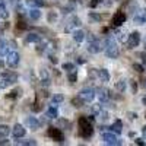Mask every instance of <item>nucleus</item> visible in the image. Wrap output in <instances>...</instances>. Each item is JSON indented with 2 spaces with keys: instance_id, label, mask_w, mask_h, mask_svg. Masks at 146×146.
I'll return each mask as SVG.
<instances>
[{
  "instance_id": "f257e3e1",
  "label": "nucleus",
  "mask_w": 146,
  "mask_h": 146,
  "mask_svg": "<svg viewBox=\"0 0 146 146\" xmlns=\"http://www.w3.org/2000/svg\"><path fill=\"white\" fill-rule=\"evenodd\" d=\"M79 135L83 139H88L94 135V127H92V120L89 117H79Z\"/></svg>"
},
{
  "instance_id": "f03ea898",
  "label": "nucleus",
  "mask_w": 146,
  "mask_h": 146,
  "mask_svg": "<svg viewBox=\"0 0 146 146\" xmlns=\"http://www.w3.org/2000/svg\"><path fill=\"white\" fill-rule=\"evenodd\" d=\"M104 51H105V54L110 58H117L118 57L120 50H118V45H117V42H115V40L113 38V36H107V38H105Z\"/></svg>"
},
{
  "instance_id": "7ed1b4c3",
  "label": "nucleus",
  "mask_w": 146,
  "mask_h": 146,
  "mask_svg": "<svg viewBox=\"0 0 146 146\" xmlns=\"http://www.w3.org/2000/svg\"><path fill=\"white\" fill-rule=\"evenodd\" d=\"M101 48H102L101 41L98 38H95V36H91V38H89V44H88V51L91 54H96V53L101 51Z\"/></svg>"
},
{
  "instance_id": "20e7f679",
  "label": "nucleus",
  "mask_w": 146,
  "mask_h": 146,
  "mask_svg": "<svg viewBox=\"0 0 146 146\" xmlns=\"http://www.w3.org/2000/svg\"><path fill=\"white\" fill-rule=\"evenodd\" d=\"M79 25H80V19L78 18V16H70V18H67V21H66V25H64V31L66 32H70V31H75L76 28H79Z\"/></svg>"
},
{
  "instance_id": "39448f33",
  "label": "nucleus",
  "mask_w": 146,
  "mask_h": 146,
  "mask_svg": "<svg viewBox=\"0 0 146 146\" xmlns=\"http://www.w3.org/2000/svg\"><path fill=\"white\" fill-rule=\"evenodd\" d=\"M102 140H104L107 145H110V146H118V145H121V140L114 135V131H111V133L105 131L104 135H102Z\"/></svg>"
},
{
  "instance_id": "423d86ee",
  "label": "nucleus",
  "mask_w": 146,
  "mask_h": 146,
  "mask_svg": "<svg viewBox=\"0 0 146 146\" xmlns=\"http://www.w3.org/2000/svg\"><path fill=\"white\" fill-rule=\"evenodd\" d=\"M19 60H21V57L16 51H12V53L6 54V63L9 67H16L19 64Z\"/></svg>"
},
{
  "instance_id": "0eeeda50",
  "label": "nucleus",
  "mask_w": 146,
  "mask_h": 146,
  "mask_svg": "<svg viewBox=\"0 0 146 146\" xmlns=\"http://www.w3.org/2000/svg\"><path fill=\"white\" fill-rule=\"evenodd\" d=\"M48 136H50L53 140L58 142V143H62L64 140V135L62 133V130L56 129V127H50V129H48Z\"/></svg>"
},
{
  "instance_id": "6e6552de",
  "label": "nucleus",
  "mask_w": 146,
  "mask_h": 146,
  "mask_svg": "<svg viewBox=\"0 0 146 146\" xmlns=\"http://www.w3.org/2000/svg\"><path fill=\"white\" fill-rule=\"evenodd\" d=\"M79 96L85 101V102H91L94 98H95V91L92 88H83L80 92H79Z\"/></svg>"
},
{
  "instance_id": "1a4fd4ad",
  "label": "nucleus",
  "mask_w": 146,
  "mask_h": 146,
  "mask_svg": "<svg viewBox=\"0 0 146 146\" xmlns=\"http://www.w3.org/2000/svg\"><path fill=\"white\" fill-rule=\"evenodd\" d=\"M139 42H140V34L139 32H131L130 35H129V38H127V45H129V48H136L137 45H139Z\"/></svg>"
},
{
  "instance_id": "9d476101",
  "label": "nucleus",
  "mask_w": 146,
  "mask_h": 146,
  "mask_svg": "<svg viewBox=\"0 0 146 146\" xmlns=\"http://www.w3.org/2000/svg\"><path fill=\"white\" fill-rule=\"evenodd\" d=\"M124 22H126V15L123 13V12H117V13L113 16V19H111L113 27H120V25H123Z\"/></svg>"
},
{
  "instance_id": "9b49d317",
  "label": "nucleus",
  "mask_w": 146,
  "mask_h": 146,
  "mask_svg": "<svg viewBox=\"0 0 146 146\" xmlns=\"http://www.w3.org/2000/svg\"><path fill=\"white\" fill-rule=\"evenodd\" d=\"M25 133H27V130L23 129L22 124H15V127L12 129V135H13L15 139H22L25 136Z\"/></svg>"
},
{
  "instance_id": "f8f14e48",
  "label": "nucleus",
  "mask_w": 146,
  "mask_h": 146,
  "mask_svg": "<svg viewBox=\"0 0 146 146\" xmlns=\"http://www.w3.org/2000/svg\"><path fill=\"white\" fill-rule=\"evenodd\" d=\"M133 21H135V23H137V25L146 23V9H139L137 13L135 15V18H133Z\"/></svg>"
},
{
  "instance_id": "ddd939ff",
  "label": "nucleus",
  "mask_w": 146,
  "mask_h": 146,
  "mask_svg": "<svg viewBox=\"0 0 146 146\" xmlns=\"http://www.w3.org/2000/svg\"><path fill=\"white\" fill-rule=\"evenodd\" d=\"M96 95H98V98L101 102H105L110 100V91L107 88H98L96 89Z\"/></svg>"
},
{
  "instance_id": "4468645a",
  "label": "nucleus",
  "mask_w": 146,
  "mask_h": 146,
  "mask_svg": "<svg viewBox=\"0 0 146 146\" xmlns=\"http://www.w3.org/2000/svg\"><path fill=\"white\" fill-rule=\"evenodd\" d=\"M25 42H27V44H32V42H34V44H40V42H41V35L35 34V32H31V34L27 35Z\"/></svg>"
},
{
  "instance_id": "2eb2a0df",
  "label": "nucleus",
  "mask_w": 146,
  "mask_h": 146,
  "mask_svg": "<svg viewBox=\"0 0 146 146\" xmlns=\"http://www.w3.org/2000/svg\"><path fill=\"white\" fill-rule=\"evenodd\" d=\"M2 78L6 79L9 83H15V82H18V75H16L15 72H3V73H2Z\"/></svg>"
},
{
  "instance_id": "dca6fc26",
  "label": "nucleus",
  "mask_w": 146,
  "mask_h": 146,
  "mask_svg": "<svg viewBox=\"0 0 146 146\" xmlns=\"http://www.w3.org/2000/svg\"><path fill=\"white\" fill-rule=\"evenodd\" d=\"M27 126L29 129H32V130H38L40 126H41V123L35 117H27Z\"/></svg>"
},
{
  "instance_id": "f3484780",
  "label": "nucleus",
  "mask_w": 146,
  "mask_h": 146,
  "mask_svg": "<svg viewBox=\"0 0 146 146\" xmlns=\"http://www.w3.org/2000/svg\"><path fill=\"white\" fill-rule=\"evenodd\" d=\"M110 129H111V131H114L115 135H120V133L123 131V123H121V120H115Z\"/></svg>"
},
{
  "instance_id": "a211bd4d",
  "label": "nucleus",
  "mask_w": 146,
  "mask_h": 146,
  "mask_svg": "<svg viewBox=\"0 0 146 146\" xmlns=\"http://www.w3.org/2000/svg\"><path fill=\"white\" fill-rule=\"evenodd\" d=\"M73 40H75L76 42H82L83 40H85V32L82 31V29H75L73 31Z\"/></svg>"
},
{
  "instance_id": "6ab92c4d",
  "label": "nucleus",
  "mask_w": 146,
  "mask_h": 146,
  "mask_svg": "<svg viewBox=\"0 0 146 146\" xmlns=\"http://www.w3.org/2000/svg\"><path fill=\"white\" fill-rule=\"evenodd\" d=\"M57 115H58V111H57V108L54 107V104L48 107V110H47V117H48V118H57Z\"/></svg>"
},
{
  "instance_id": "aec40b11",
  "label": "nucleus",
  "mask_w": 146,
  "mask_h": 146,
  "mask_svg": "<svg viewBox=\"0 0 146 146\" xmlns=\"http://www.w3.org/2000/svg\"><path fill=\"white\" fill-rule=\"evenodd\" d=\"M98 78H100L102 82H108V80H110V73H108V70H107V69L98 70Z\"/></svg>"
},
{
  "instance_id": "412c9836",
  "label": "nucleus",
  "mask_w": 146,
  "mask_h": 146,
  "mask_svg": "<svg viewBox=\"0 0 146 146\" xmlns=\"http://www.w3.org/2000/svg\"><path fill=\"white\" fill-rule=\"evenodd\" d=\"M29 18L32 19V21H38L40 18H41V12H40V9H31L29 10Z\"/></svg>"
},
{
  "instance_id": "4be33fe9",
  "label": "nucleus",
  "mask_w": 146,
  "mask_h": 146,
  "mask_svg": "<svg viewBox=\"0 0 146 146\" xmlns=\"http://www.w3.org/2000/svg\"><path fill=\"white\" fill-rule=\"evenodd\" d=\"M9 53V47L6 41H0V56H6Z\"/></svg>"
},
{
  "instance_id": "5701e85b",
  "label": "nucleus",
  "mask_w": 146,
  "mask_h": 146,
  "mask_svg": "<svg viewBox=\"0 0 146 146\" xmlns=\"http://www.w3.org/2000/svg\"><path fill=\"white\" fill-rule=\"evenodd\" d=\"M16 145H23V146H35L36 142L32 140V139H27V140H16L15 142Z\"/></svg>"
},
{
  "instance_id": "b1692460",
  "label": "nucleus",
  "mask_w": 146,
  "mask_h": 146,
  "mask_svg": "<svg viewBox=\"0 0 146 146\" xmlns=\"http://www.w3.org/2000/svg\"><path fill=\"white\" fill-rule=\"evenodd\" d=\"M67 79H69L72 83H75V82H76V79H78V70L75 69V70L69 72V73H67Z\"/></svg>"
},
{
  "instance_id": "393cba45",
  "label": "nucleus",
  "mask_w": 146,
  "mask_h": 146,
  "mask_svg": "<svg viewBox=\"0 0 146 146\" xmlns=\"http://www.w3.org/2000/svg\"><path fill=\"white\" fill-rule=\"evenodd\" d=\"M63 101H64V96L62 94H56V95H53V98H51V102L53 104H60V102H63Z\"/></svg>"
},
{
  "instance_id": "a878e982",
  "label": "nucleus",
  "mask_w": 146,
  "mask_h": 146,
  "mask_svg": "<svg viewBox=\"0 0 146 146\" xmlns=\"http://www.w3.org/2000/svg\"><path fill=\"white\" fill-rule=\"evenodd\" d=\"M9 131H10L9 126H6V124H2V126H0V137H6V136L9 135Z\"/></svg>"
},
{
  "instance_id": "bb28decb",
  "label": "nucleus",
  "mask_w": 146,
  "mask_h": 146,
  "mask_svg": "<svg viewBox=\"0 0 146 146\" xmlns=\"http://www.w3.org/2000/svg\"><path fill=\"white\" fill-rule=\"evenodd\" d=\"M0 18H2V19H7L9 18V12L6 10L3 3H0Z\"/></svg>"
},
{
  "instance_id": "cd10ccee",
  "label": "nucleus",
  "mask_w": 146,
  "mask_h": 146,
  "mask_svg": "<svg viewBox=\"0 0 146 146\" xmlns=\"http://www.w3.org/2000/svg\"><path fill=\"white\" fill-rule=\"evenodd\" d=\"M28 5L29 6H35V7H40V6L44 5V2H42V0H28Z\"/></svg>"
},
{
  "instance_id": "c85d7f7f",
  "label": "nucleus",
  "mask_w": 146,
  "mask_h": 146,
  "mask_svg": "<svg viewBox=\"0 0 146 146\" xmlns=\"http://www.w3.org/2000/svg\"><path fill=\"white\" fill-rule=\"evenodd\" d=\"M83 102H85V101L80 98V96H78V98H73V100H72V104L75 105V107H82Z\"/></svg>"
},
{
  "instance_id": "c756f323",
  "label": "nucleus",
  "mask_w": 146,
  "mask_h": 146,
  "mask_svg": "<svg viewBox=\"0 0 146 146\" xmlns=\"http://www.w3.org/2000/svg\"><path fill=\"white\" fill-rule=\"evenodd\" d=\"M76 67H75V64H72V63H64L63 64V70L66 72V73H69V72H72V70H75Z\"/></svg>"
},
{
  "instance_id": "7c9ffc66",
  "label": "nucleus",
  "mask_w": 146,
  "mask_h": 146,
  "mask_svg": "<svg viewBox=\"0 0 146 146\" xmlns=\"http://www.w3.org/2000/svg\"><path fill=\"white\" fill-rule=\"evenodd\" d=\"M115 88H117L118 91H124V89H126V82H124V80H120V82L115 85Z\"/></svg>"
},
{
  "instance_id": "2f4dec72",
  "label": "nucleus",
  "mask_w": 146,
  "mask_h": 146,
  "mask_svg": "<svg viewBox=\"0 0 146 146\" xmlns=\"http://www.w3.org/2000/svg\"><path fill=\"white\" fill-rule=\"evenodd\" d=\"M89 18L94 19V21H101V19H102V16L98 15V13H95V12H91V13H89Z\"/></svg>"
},
{
  "instance_id": "473e14b6",
  "label": "nucleus",
  "mask_w": 146,
  "mask_h": 146,
  "mask_svg": "<svg viewBox=\"0 0 146 146\" xmlns=\"http://www.w3.org/2000/svg\"><path fill=\"white\" fill-rule=\"evenodd\" d=\"M100 111H101V105H100V104H94L92 113H94V114H100Z\"/></svg>"
},
{
  "instance_id": "72a5a7b5",
  "label": "nucleus",
  "mask_w": 146,
  "mask_h": 146,
  "mask_svg": "<svg viewBox=\"0 0 146 146\" xmlns=\"http://www.w3.org/2000/svg\"><path fill=\"white\" fill-rule=\"evenodd\" d=\"M9 86V82L6 80V79H0V89H5V88H7Z\"/></svg>"
},
{
  "instance_id": "f704fd0d",
  "label": "nucleus",
  "mask_w": 146,
  "mask_h": 146,
  "mask_svg": "<svg viewBox=\"0 0 146 146\" xmlns=\"http://www.w3.org/2000/svg\"><path fill=\"white\" fill-rule=\"evenodd\" d=\"M133 69H135L136 72H143V66H140V64H133Z\"/></svg>"
},
{
  "instance_id": "c9c22d12",
  "label": "nucleus",
  "mask_w": 146,
  "mask_h": 146,
  "mask_svg": "<svg viewBox=\"0 0 146 146\" xmlns=\"http://www.w3.org/2000/svg\"><path fill=\"white\" fill-rule=\"evenodd\" d=\"M101 3V0H92L91 2V7H95V6H98Z\"/></svg>"
},
{
  "instance_id": "e433bc0d",
  "label": "nucleus",
  "mask_w": 146,
  "mask_h": 146,
  "mask_svg": "<svg viewBox=\"0 0 146 146\" xmlns=\"http://www.w3.org/2000/svg\"><path fill=\"white\" fill-rule=\"evenodd\" d=\"M18 92H19V89H15V91H12L9 96H10V98H15V96H16V94H18Z\"/></svg>"
},
{
  "instance_id": "4c0bfd02",
  "label": "nucleus",
  "mask_w": 146,
  "mask_h": 146,
  "mask_svg": "<svg viewBox=\"0 0 146 146\" xmlns=\"http://www.w3.org/2000/svg\"><path fill=\"white\" fill-rule=\"evenodd\" d=\"M18 28H22V29H23V28H27L25 22H21V21H19V22H18Z\"/></svg>"
},
{
  "instance_id": "58836bf2",
  "label": "nucleus",
  "mask_w": 146,
  "mask_h": 146,
  "mask_svg": "<svg viewBox=\"0 0 146 146\" xmlns=\"http://www.w3.org/2000/svg\"><path fill=\"white\" fill-rule=\"evenodd\" d=\"M135 143H136V145H142V146L145 145V142H143L142 139H136V140H135Z\"/></svg>"
},
{
  "instance_id": "ea45409f",
  "label": "nucleus",
  "mask_w": 146,
  "mask_h": 146,
  "mask_svg": "<svg viewBox=\"0 0 146 146\" xmlns=\"http://www.w3.org/2000/svg\"><path fill=\"white\" fill-rule=\"evenodd\" d=\"M3 145H9V140H0V146H3Z\"/></svg>"
},
{
  "instance_id": "a19ab883",
  "label": "nucleus",
  "mask_w": 146,
  "mask_h": 146,
  "mask_svg": "<svg viewBox=\"0 0 146 146\" xmlns=\"http://www.w3.org/2000/svg\"><path fill=\"white\" fill-rule=\"evenodd\" d=\"M142 60H143V63H145V66H146V53L142 54Z\"/></svg>"
},
{
  "instance_id": "79ce46f5",
  "label": "nucleus",
  "mask_w": 146,
  "mask_h": 146,
  "mask_svg": "<svg viewBox=\"0 0 146 146\" xmlns=\"http://www.w3.org/2000/svg\"><path fill=\"white\" fill-rule=\"evenodd\" d=\"M142 133H143V137H145V140H146V126L142 129Z\"/></svg>"
},
{
  "instance_id": "37998d69",
  "label": "nucleus",
  "mask_w": 146,
  "mask_h": 146,
  "mask_svg": "<svg viewBox=\"0 0 146 146\" xmlns=\"http://www.w3.org/2000/svg\"><path fill=\"white\" fill-rule=\"evenodd\" d=\"M9 2H12V3H16V2H18V0H9Z\"/></svg>"
},
{
  "instance_id": "c03bdc74",
  "label": "nucleus",
  "mask_w": 146,
  "mask_h": 146,
  "mask_svg": "<svg viewBox=\"0 0 146 146\" xmlns=\"http://www.w3.org/2000/svg\"><path fill=\"white\" fill-rule=\"evenodd\" d=\"M143 86H145V89H146V80L143 82Z\"/></svg>"
},
{
  "instance_id": "a18cd8bd",
  "label": "nucleus",
  "mask_w": 146,
  "mask_h": 146,
  "mask_svg": "<svg viewBox=\"0 0 146 146\" xmlns=\"http://www.w3.org/2000/svg\"><path fill=\"white\" fill-rule=\"evenodd\" d=\"M3 66V62H2V60H0V67H2Z\"/></svg>"
},
{
  "instance_id": "49530a36",
  "label": "nucleus",
  "mask_w": 146,
  "mask_h": 146,
  "mask_svg": "<svg viewBox=\"0 0 146 146\" xmlns=\"http://www.w3.org/2000/svg\"><path fill=\"white\" fill-rule=\"evenodd\" d=\"M143 104H146V98H143Z\"/></svg>"
},
{
  "instance_id": "de8ad7c7",
  "label": "nucleus",
  "mask_w": 146,
  "mask_h": 146,
  "mask_svg": "<svg viewBox=\"0 0 146 146\" xmlns=\"http://www.w3.org/2000/svg\"><path fill=\"white\" fill-rule=\"evenodd\" d=\"M145 48H146V38H145Z\"/></svg>"
},
{
  "instance_id": "09e8293b",
  "label": "nucleus",
  "mask_w": 146,
  "mask_h": 146,
  "mask_svg": "<svg viewBox=\"0 0 146 146\" xmlns=\"http://www.w3.org/2000/svg\"><path fill=\"white\" fill-rule=\"evenodd\" d=\"M0 3H3V0H0Z\"/></svg>"
}]
</instances>
